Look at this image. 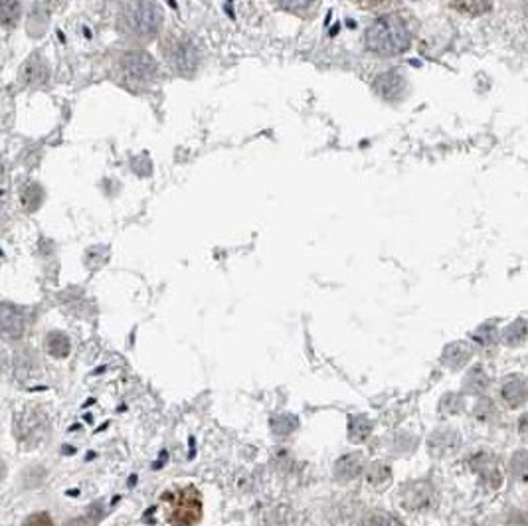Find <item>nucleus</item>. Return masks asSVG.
<instances>
[{"mask_svg": "<svg viewBox=\"0 0 528 526\" xmlns=\"http://www.w3.org/2000/svg\"><path fill=\"white\" fill-rule=\"evenodd\" d=\"M503 398L506 400L508 406L517 408V406H522L524 400H527V380L522 376H513L505 382L503 386Z\"/></svg>", "mask_w": 528, "mask_h": 526, "instance_id": "obj_9", "label": "nucleus"}, {"mask_svg": "<svg viewBox=\"0 0 528 526\" xmlns=\"http://www.w3.org/2000/svg\"><path fill=\"white\" fill-rule=\"evenodd\" d=\"M359 2L364 6V8H376V6L384 4L386 0H359Z\"/></svg>", "mask_w": 528, "mask_h": 526, "instance_id": "obj_23", "label": "nucleus"}, {"mask_svg": "<svg viewBox=\"0 0 528 526\" xmlns=\"http://www.w3.org/2000/svg\"><path fill=\"white\" fill-rule=\"evenodd\" d=\"M271 427H273L275 434L285 436V434H289L297 427V420L293 415H277L275 420H271Z\"/></svg>", "mask_w": 528, "mask_h": 526, "instance_id": "obj_18", "label": "nucleus"}, {"mask_svg": "<svg viewBox=\"0 0 528 526\" xmlns=\"http://www.w3.org/2000/svg\"><path fill=\"white\" fill-rule=\"evenodd\" d=\"M162 54L169 66L180 76H192L200 62V52L186 34H170L162 46Z\"/></svg>", "mask_w": 528, "mask_h": 526, "instance_id": "obj_4", "label": "nucleus"}, {"mask_svg": "<svg viewBox=\"0 0 528 526\" xmlns=\"http://www.w3.org/2000/svg\"><path fill=\"white\" fill-rule=\"evenodd\" d=\"M42 188L38 186V184H26L22 191H20V200H22L24 208L28 210V212H32L36 210L38 206H40V202H42Z\"/></svg>", "mask_w": 528, "mask_h": 526, "instance_id": "obj_14", "label": "nucleus"}, {"mask_svg": "<svg viewBox=\"0 0 528 526\" xmlns=\"http://www.w3.org/2000/svg\"><path fill=\"white\" fill-rule=\"evenodd\" d=\"M370 431H372V424L366 415H354V417H350V422H349L350 441L360 443V441H364L366 437L370 436Z\"/></svg>", "mask_w": 528, "mask_h": 526, "instance_id": "obj_12", "label": "nucleus"}, {"mask_svg": "<svg viewBox=\"0 0 528 526\" xmlns=\"http://www.w3.org/2000/svg\"><path fill=\"white\" fill-rule=\"evenodd\" d=\"M360 526H404L400 520H396L390 515H372L368 516Z\"/></svg>", "mask_w": 528, "mask_h": 526, "instance_id": "obj_20", "label": "nucleus"}, {"mask_svg": "<svg viewBox=\"0 0 528 526\" xmlns=\"http://www.w3.org/2000/svg\"><path fill=\"white\" fill-rule=\"evenodd\" d=\"M527 336V323L522 319H518L515 325H510L505 331V342L506 345H520Z\"/></svg>", "mask_w": 528, "mask_h": 526, "instance_id": "obj_17", "label": "nucleus"}, {"mask_svg": "<svg viewBox=\"0 0 528 526\" xmlns=\"http://www.w3.org/2000/svg\"><path fill=\"white\" fill-rule=\"evenodd\" d=\"M48 350L52 357L56 359H64L69 354V340L68 336L62 335V333H52L48 336Z\"/></svg>", "mask_w": 528, "mask_h": 526, "instance_id": "obj_15", "label": "nucleus"}, {"mask_svg": "<svg viewBox=\"0 0 528 526\" xmlns=\"http://www.w3.org/2000/svg\"><path fill=\"white\" fill-rule=\"evenodd\" d=\"M469 359H471V347L463 345V342H455V345L447 347L445 348V354H443V362L453 366V368L463 366Z\"/></svg>", "mask_w": 528, "mask_h": 526, "instance_id": "obj_11", "label": "nucleus"}, {"mask_svg": "<svg viewBox=\"0 0 528 526\" xmlns=\"http://www.w3.org/2000/svg\"><path fill=\"white\" fill-rule=\"evenodd\" d=\"M360 471H362V459L360 455H347L337 463V475L340 479L349 481V479H354L359 477Z\"/></svg>", "mask_w": 528, "mask_h": 526, "instance_id": "obj_13", "label": "nucleus"}, {"mask_svg": "<svg viewBox=\"0 0 528 526\" xmlns=\"http://www.w3.org/2000/svg\"><path fill=\"white\" fill-rule=\"evenodd\" d=\"M24 526H54V525H52V518L46 515V513H36V515L26 518Z\"/></svg>", "mask_w": 528, "mask_h": 526, "instance_id": "obj_21", "label": "nucleus"}, {"mask_svg": "<svg viewBox=\"0 0 528 526\" xmlns=\"http://www.w3.org/2000/svg\"><path fill=\"white\" fill-rule=\"evenodd\" d=\"M273 2L289 12H305L309 11L317 0H273Z\"/></svg>", "mask_w": 528, "mask_h": 526, "instance_id": "obj_19", "label": "nucleus"}, {"mask_svg": "<svg viewBox=\"0 0 528 526\" xmlns=\"http://www.w3.org/2000/svg\"><path fill=\"white\" fill-rule=\"evenodd\" d=\"M68 2L69 0H48V4H50L52 11H64L68 6Z\"/></svg>", "mask_w": 528, "mask_h": 526, "instance_id": "obj_22", "label": "nucleus"}, {"mask_svg": "<svg viewBox=\"0 0 528 526\" xmlns=\"http://www.w3.org/2000/svg\"><path fill=\"white\" fill-rule=\"evenodd\" d=\"M48 79V67L44 57L40 54H32L20 67V81L24 85H40Z\"/></svg>", "mask_w": 528, "mask_h": 526, "instance_id": "obj_7", "label": "nucleus"}, {"mask_svg": "<svg viewBox=\"0 0 528 526\" xmlns=\"http://www.w3.org/2000/svg\"><path fill=\"white\" fill-rule=\"evenodd\" d=\"M162 26V11L151 0H133L129 2L119 16V28L129 38L151 40Z\"/></svg>", "mask_w": 528, "mask_h": 526, "instance_id": "obj_2", "label": "nucleus"}, {"mask_svg": "<svg viewBox=\"0 0 528 526\" xmlns=\"http://www.w3.org/2000/svg\"><path fill=\"white\" fill-rule=\"evenodd\" d=\"M4 475V463H2V459H0V477Z\"/></svg>", "mask_w": 528, "mask_h": 526, "instance_id": "obj_24", "label": "nucleus"}, {"mask_svg": "<svg viewBox=\"0 0 528 526\" xmlns=\"http://www.w3.org/2000/svg\"><path fill=\"white\" fill-rule=\"evenodd\" d=\"M453 2L461 12L471 14V16H479L491 11V0H453Z\"/></svg>", "mask_w": 528, "mask_h": 526, "instance_id": "obj_16", "label": "nucleus"}, {"mask_svg": "<svg viewBox=\"0 0 528 526\" xmlns=\"http://www.w3.org/2000/svg\"><path fill=\"white\" fill-rule=\"evenodd\" d=\"M374 90L378 91L382 97H386V99H396L404 91V79H402V76L398 71H388V74H382V76L376 78Z\"/></svg>", "mask_w": 528, "mask_h": 526, "instance_id": "obj_8", "label": "nucleus"}, {"mask_svg": "<svg viewBox=\"0 0 528 526\" xmlns=\"http://www.w3.org/2000/svg\"><path fill=\"white\" fill-rule=\"evenodd\" d=\"M22 16L20 0H0V26L6 30H14Z\"/></svg>", "mask_w": 528, "mask_h": 526, "instance_id": "obj_10", "label": "nucleus"}, {"mask_svg": "<svg viewBox=\"0 0 528 526\" xmlns=\"http://www.w3.org/2000/svg\"><path fill=\"white\" fill-rule=\"evenodd\" d=\"M167 520L172 526H194L202 518V497L196 487H182L162 494Z\"/></svg>", "mask_w": 528, "mask_h": 526, "instance_id": "obj_3", "label": "nucleus"}, {"mask_svg": "<svg viewBox=\"0 0 528 526\" xmlns=\"http://www.w3.org/2000/svg\"><path fill=\"white\" fill-rule=\"evenodd\" d=\"M26 328V314L20 307L0 303V335L4 338H20Z\"/></svg>", "mask_w": 528, "mask_h": 526, "instance_id": "obj_6", "label": "nucleus"}, {"mask_svg": "<svg viewBox=\"0 0 528 526\" xmlns=\"http://www.w3.org/2000/svg\"><path fill=\"white\" fill-rule=\"evenodd\" d=\"M121 74L133 83H146L157 76V62L146 52L135 50L121 57Z\"/></svg>", "mask_w": 528, "mask_h": 526, "instance_id": "obj_5", "label": "nucleus"}, {"mask_svg": "<svg viewBox=\"0 0 528 526\" xmlns=\"http://www.w3.org/2000/svg\"><path fill=\"white\" fill-rule=\"evenodd\" d=\"M412 40L410 28L402 16L384 14L368 26L364 34L366 48L378 56H398L408 50Z\"/></svg>", "mask_w": 528, "mask_h": 526, "instance_id": "obj_1", "label": "nucleus"}]
</instances>
